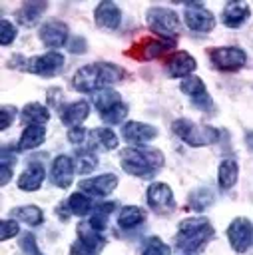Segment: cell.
Wrapping results in <instances>:
<instances>
[{"label": "cell", "mask_w": 253, "mask_h": 255, "mask_svg": "<svg viewBox=\"0 0 253 255\" xmlns=\"http://www.w3.org/2000/svg\"><path fill=\"white\" fill-rule=\"evenodd\" d=\"M46 137V128L42 126H28L22 135H20V141H18V149H34L38 147Z\"/></svg>", "instance_id": "25"}, {"label": "cell", "mask_w": 253, "mask_h": 255, "mask_svg": "<svg viewBox=\"0 0 253 255\" xmlns=\"http://www.w3.org/2000/svg\"><path fill=\"white\" fill-rule=\"evenodd\" d=\"M48 8L46 2H26L18 12H16V18L22 26H34L40 18V14Z\"/></svg>", "instance_id": "24"}, {"label": "cell", "mask_w": 253, "mask_h": 255, "mask_svg": "<svg viewBox=\"0 0 253 255\" xmlns=\"http://www.w3.org/2000/svg\"><path fill=\"white\" fill-rule=\"evenodd\" d=\"M94 16H96V24L100 28H106V30H116L120 26V20H122L120 8L110 0L100 2L96 12H94Z\"/></svg>", "instance_id": "14"}, {"label": "cell", "mask_w": 253, "mask_h": 255, "mask_svg": "<svg viewBox=\"0 0 253 255\" xmlns=\"http://www.w3.org/2000/svg\"><path fill=\"white\" fill-rule=\"evenodd\" d=\"M72 177H74V161L68 155H58L52 163V181H54V185L66 189V187H70Z\"/></svg>", "instance_id": "16"}, {"label": "cell", "mask_w": 253, "mask_h": 255, "mask_svg": "<svg viewBox=\"0 0 253 255\" xmlns=\"http://www.w3.org/2000/svg\"><path fill=\"white\" fill-rule=\"evenodd\" d=\"M0 42H2V46H8L14 38H16V28H14V24L12 22H8L6 18H2L0 20Z\"/></svg>", "instance_id": "37"}, {"label": "cell", "mask_w": 253, "mask_h": 255, "mask_svg": "<svg viewBox=\"0 0 253 255\" xmlns=\"http://www.w3.org/2000/svg\"><path fill=\"white\" fill-rule=\"evenodd\" d=\"M143 219H145V211H143V209H139V207H135V205H127V207L122 209V213H120V217H118V223H120V227H124V229H131V227L139 225Z\"/></svg>", "instance_id": "27"}, {"label": "cell", "mask_w": 253, "mask_h": 255, "mask_svg": "<svg viewBox=\"0 0 253 255\" xmlns=\"http://www.w3.org/2000/svg\"><path fill=\"white\" fill-rule=\"evenodd\" d=\"M147 26L163 40H173L179 30V20L173 10L163 6H153L147 10Z\"/></svg>", "instance_id": "5"}, {"label": "cell", "mask_w": 253, "mask_h": 255, "mask_svg": "<svg viewBox=\"0 0 253 255\" xmlns=\"http://www.w3.org/2000/svg\"><path fill=\"white\" fill-rule=\"evenodd\" d=\"M227 237H229L231 247L237 253H243L253 241V223L249 219H245V217L233 219L229 229H227Z\"/></svg>", "instance_id": "7"}, {"label": "cell", "mask_w": 253, "mask_h": 255, "mask_svg": "<svg viewBox=\"0 0 253 255\" xmlns=\"http://www.w3.org/2000/svg\"><path fill=\"white\" fill-rule=\"evenodd\" d=\"M88 114H90V106H88V102L80 100V102H74V104L62 108L60 118H62V122H64L66 126L74 128V126H80V124L88 118Z\"/></svg>", "instance_id": "20"}, {"label": "cell", "mask_w": 253, "mask_h": 255, "mask_svg": "<svg viewBox=\"0 0 253 255\" xmlns=\"http://www.w3.org/2000/svg\"><path fill=\"white\" fill-rule=\"evenodd\" d=\"M84 135H86V129H84L82 126H74V128L68 129V139H70V143H82Z\"/></svg>", "instance_id": "40"}, {"label": "cell", "mask_w": 253, "mask_h": 255, "mask_svg": "<svg viewBox=\"0 0 253 255\" xmlns=\"http://www.w3.org/2000/svg\"><path fill=\"white\" fill-rule=\"evenodd\" d=\"M209 58H211V62L215 64V68L225 70V72L239 70V68L245 64V52L239 50V48H231V46L213 48V50L209 52Z\"/></svg>", "instance_id": "8"}, {"label": "cell", "mask_w": 253, "mask_h": 255, "mask_svg": "<svg viewBox=\"0 0 253 255\" xmlns=\"http://www.w3.org/2000/svg\"><path fill=\"white\" fill-rule=\"evenodd\" d=\"M185 24L193 32H209L213 30L215 20H213V14L205 10L201 4H191V6H185Z\"/></svg>", "instance_id": "11"}, {"label": "cell", "mask_w": 253, "mask_h": 255, "mask_svg": "<svg viewBox=\"0 0 253 255\" xmlns=\"http://www.w3.org/2000/svg\"><path fill=\"white\" fill-rule=\"evenodd\" d=\"M173 133H177L185 143L193 145V147H199V145H209V143H215L219 139V131L215 128H209V126H195L193 122L189 120H175L173 126H171Z\"/></svg>", "instance_id": "4"}, {"label": "cell", "mask_w": 253, "mask_h": 255, "mask_svg": "<svg viewBox=\"0 0 253 255\" xmlns=\"http://www.w3.org/2000/svg\"><path fill=\"white\" fill-rule=\"evenodd\" d=\"M12 217H16V219H20V221H24L28 225H40L44 215H42L40 207H36V205H24V207L14 209L12 211Z\"/></svg>", "instance_id": "32"}, {"label": "cell", "mask_w": 253, "mask_h": 255, "mask_svg": "<svg viewBox=\"0 0 253 255\" xmlns=\"http://www.w3.org/2000/svg\"><path fill=\"white\" fill-rule=\"evenodd\" d=\"M0 114H2V124H0V126H2V129H8V128H10V122H12V120H14V116H16V108L4 106Z\"/></svg>", "instance_id": "41"}, {"label": "cell", "mask_w": 253, "mask_h": 255, "mask_svg": "<svg viewBox=\"0 0 253 255\" xmlns=\"http://www.w3.org/2000/svg\"><path fill=\"white\" fill-rule=\"evenodd\" d=\"M195 66H197L195 64V58L189 56L187 52H175L169 58V62H167V70L175 78H187L195 70Z\"/></svg>", "instance_id": "19"}, {"label": "cell", "mask_w": 253, "mask_h": 255, "mask_svg": "<svg viewBox=\"0 0 253 255\" xmlns=\"http://www.w3.org/2000/svg\"><path fill=\"white\" fill-rule=\"evenodd\" d=\"M78 235H80V239L76 243H72V247H70L72 255H96L106 245V239L90 223H80Z\"/></svg>", "instance_id": "6"}, {"label": "cell", "mask_w": 253, "mask_h": 255, "mask_svg": "<svg viewBox=\"0 0 253 255\" xmlns=\"http://www.w3.org/2000/svg\"><path fill=\"white\" fill-rule=\"evenodd\" d=\"M98 165V157L92 149H82L78 151L76 155V167H78V173H90L94 171V167Z\"/></svg>", "instance_id": "34"}, {"label": "cell", "mask_w": 253, "mask_h": 255, "mask_svg": "<svg viewBox=\"0 0 253 255\" xmlns=\"http://www.w3.org/2000/svg\"><path fill=\"white\" fill-rule=\"evenodd\" d=\"M126 76V72L116 64H88L80 68L74 76V88L78 92H100L110 88L112 84L120 82Z\"/></svg>", "instance_id": "1"}, {"label": "cell", "mask_w": 253, "mask_h": 255, "mask_svg": "<svg viewBox=\"0 0 253 255\" xmlns=\"http://www.w3.org/2000/svg\"><path fill=\"white\" fill-rule=\"evenodd\" d=\"M211 235H213V227L209 225L207 219H203V217L183 219L179 223V229H177V235H175V245L181 251L193 253L203 243H207Z\"/></svg>", "instance_id": "3"}, {"label": "cell", "mask_w": 253, "mask_h": 255, "mask_svg": "<svg viewBox=\"0 0 253 255\" xmlns=\"http://www.w3.org/2000/svg\"><path fill=\"white\" fill-rule=\"evenodd\" d=\"M249 18V6L245 2H227L225 8H223V14H221V20L225 26L229 28H237L241 26L245 20Z\"/></svg>", "instance_id": "18"}, {"label": "cell", "mask_w": 253, "mask_h": 255, "mask_svg": "<svg viewBox=\"0 0 253 255\" xmlns=\"http://www.w3.org/2000/svg\"><path fill=\"white\" fill-rule=\"evenodd\" d=\"M92 102H94V106L98 108V112L104 114V112H108L110 108H114L116 104H120V94L106 88V90L96 92V94L92 96Z\"/></svg>", "instance_id": "28"}, {"label": "cell", "mask_w": 253, "mask_h": 255, "mask_svg": "<svg viewBox=\"0 0 253 255\" xmlns=\"http://www.w3.org/2000/svg\"><path fill=\"white\" fill-rule=\"evenodd\" d=\"M42 181H44V167L38 163H30V167H26L18 177V187L24 191H36L42 185Z\"/></svg>", "instance_id": "21"}, {"label": "cell", "mask_w": 253, "mask_h": 255, "mask_svg": "<svg viewBox=\"0 0 253 255\" xmlns=\"http://www.w3.org/2000/svg\"><path fill=\"white\" fill-rule=\"evenodd\" d=\"M126 114H127V106L120 102V104H116L114 108H110L108 112H104V114H102V120L108 122V124H120V122H124Z\"/></svg>", "instance_id": "36"}, {"label": "cell", "mask_w": 253, "mask_h": 255, "mask_svg": "<svg viewBox=\"0 0 253 255\" xmlns=\"http://www.w3.org/2000/svg\"><path fill=\"white\" fill-rule=\"evenodd\" d=\"M118 185V177L114 173H102L94 179H84L80 181V189L90 193V195H96V197H104L108 195L110 191H114Z\"/></svg>", "instance_id": "13"}, {"label": "cell", "mask_w": 253, "mask_h": 255, "mask_svg": "<svg viewBox=\"0 0 253 255\" xmlns=\"http://www.w3.org/2000/svg\"><path fill=\"white\" fill-rule=\"evenodd\" d=\"M173 46V40H153V38H145L141 40V44H137L135 48H139L137 58L141 60H151L157 58L159 54H163L165 50H169Z\"/></svg>", "instance_id": "22"}, {"label": "cell", "mask_w": 253, "mask_h": 255, "mask_svg": "<svg viewBox=\"0 0 253 255\" xmlns=\"http://www.w3.org/2000/svg\"><path fill=\"white\" fill-rule=\"evenodd\" d=\"M18 233V223L14 221V219H4L2 223H0V237L2 239H10V237H14Z\"/></svg>", "instance_id": "39"}, {"label": "cell", "mask_w": 253, "mask_h": 255, "mask_svg": "<svg viewBox=\"0 0 253 255\" xmlns=\"http://www.w3.org/2000/svg\"><path fill=\"white\" fill-rule=\"evenodd\" d=\"M116 149L118 137L110 128H96L90 133V149Z\"/></svg>", "instance_id": "23"}, {"label": "cell", "mask_w": 253, "mask_h": 255, "mask_svg": "<svg viewBox=\"0 0 253 255\" xmlns=\"http://www.w3.org/2000/svg\"><path fill=\"white\" fill-rule=\"evenodd\" d=\"M122 135H124L129 143H133V145H141V143L153 139V137L157 135V129H155L153 126H149V124L127 122V124H124V128H122Z\"/></svg>", "instance_id": "12"}, {"label": "cell", "mask_w": 253, "mask_h": 255, "mask_svg": "<svg viewBox=\"0 0 253 255\" xmlns=\"http://www.w3.org/2000/svg\"><path fill=\"white\" fill-rule=\"evenodd\" d=\"M187 203H189V207L195 209V211L207 209V207L213 203V193H211V189H207V187L195 189V191H191V195L187 197Z\"/></svg>", "instance_id": "31"}, {"label": "cell", "mask_w": 253, "mask_h": 255, "mask_svg": "<svg viewBox=\"0 0 253 255\" xmlns=\"http://www.w3.org/2000/svg\"><path fill=\"white\" fill-rule=\"evenodd\" d=\"M20 247L24 249L26 255H40V251H38V247H36V237L30 235V233H24V235H22Z\"/></svg>", "instance_id": "38"}, {"label": "cell", "mask_w": 253, "mask_h": 255, "mask_svg": "<svg viewBox=\"0 0 253 255\" xmlns=\"http://www.w3.org/2000/svg\"><path fill=\"white\" fill-rule=\"evenodd\" d=\"M120 163L129 175H137L143 179L153 177V173L163 165V155L157 149L149 147H127L120 153Z\"/></svg>", "instance_id": "2"}, {"label": "cell", "mask_w": 253, "mask_h": 255, "mask_svg": "<svg viewBox=\"0 0 253 255\" xmlns=\"http://www.w3.org/2000/svg\"><path fill=\"white\" fill-rule=\"evenodd\" d=\"M68 207H70V213L82 217V215H88V213L92 211L94 203H92V199H90L88 195H84V193H74V195L68 199Z\"/></svg>", "instance_id": "33"}, {"label": "cell", "mask_w": 253, "mask_h": 255, "mask_svg": "<svg viewBox=\"0 0 253 255\" xmlns=\"http://www.w3.org/2000/svg\"><path fill=\"white\" fill-rule=\"evenodd\" d=\"M70 52H72V54H82V52H86V42H84V38H74V40L70 42Z\"/></svg>", "instance_id": "42"}, {"label": "cell", "mask_w": 253, "mask_h": 255, "mask_svg": "<svg viewBox=\"0 0 253 255\" xmlns=\"http://www.w3.org/2000/svg\"><path fill=\"white\" fill-rule=\"evenodd\" d=\"M217 179H219V185L221 189H229L233 187V183L237 181V173H239V167H237V161L235 159H223L219 169H217Z\"/></svg>", "instance_id": "26"}, {"label": "cell", "mask_w": 253, "mask_h": 255, "mask_svg": "<svg viewBox=\"0 0 253 255\" xmlns=\"http://www.w3.org/2000/svg\"><path fill=\"white\" fill-rule=\"evenodd\" d=\"M116 209V203L110 201V203H100L96 209H94V215L90 217V225L96 229V231H104L106 229V221H108V215Z\"/></svg>", "instance_id": "30"}, {"label": "cell", "mask_w": 253, "mask_h": 255, "mask_svg": "<svg viewBox=\"0 0 253 255\" xmlns=\"http://www.w3.org/2000/svg\"><path fill=\"white\" fill-rule=\"evenodd\" d=\"M147 203L157 213H167L175 207L173 191L167 183H151L147 189Z\"/></svg>", "instance_id": "10"}, {"label": "cell", "mask_w": 253, "mask_h": 255, "mask_svg": "<svg viewBox=\"0 0 253 255\" xmlns=\"http://www.w3.org/2000/svg\"><path fill=\"white\" fill-rule=\"evenodd\" d=\"M22 118H24V122H30L34 126H42L50 120V114H48V108H44L42 104H28L22 110Z\"/></svg>", "instance_id": "29"}, {"label": "cell", "mask_w": 253, "mask_h": 255, "mask_svg": "<svg viewBox=\"0 0 253 255\" xmlns=\"http://www.w3.org/2000/svg\"><path fill=\"white\" fill-rule=\"evenodd\" d=\"M143 255H171L169 247L159 239V237H149L143 245Z\"/></svg>", "instance_id": "35"}, {"label": "cell", "mask_w": 253, "mask_h": 255, "mask_svg": "<svg viewBox=\"0 0 253 255\" xmlns=\"http://www.w3.org/2000/svg\"><path fill=\"white\" fill-rule=\"evenodd\" d=\"M66 38H68V26L64 22L52 20V22H46L40 28V40L48 48H60L66 42Z\"/></svg>", "instance_id": "15"}, {"label": "cell", "mask_w": 253, "mask_h": 255, "mask_svg": "<svg viewBox=\"0 0 253 255\" xmlns=\"http://www.w3.org/2000/svg\"><path fill=\"white\" fill-rule=\"evenodd\" d=\"M26 70L38 76H54L58 72H62L64 68V56L60 52H48L42 56H36L32 60H26Z\"/></svg>", "instance_id": "9"}, {"label": "cell", "mask_w": 253, "mask_h": 255, "mask_svg": "<svg viewBox=\"0 0 253 255\" xmlns=\"http://www.w3.org/2000/svg\"><path fill=\"white\" fill-rule=\"evenodd\" d=\"M179 88H181V92H185V94L191 98V102H193L195 106L205 108V106L211 104V100H209V96H207V90H205V84L201 82V78H197V76H187V78L181 82Z\"/></svg>", "instance_id": "17"}, {"label": "cell", "mask_w": 253, "mask_h": 255, "mask_svg": "<svg viewBox=\"0 0 253 255\" xmlns=\"http://www.w3.org/2000/svg\"><path fill=\"white\" fill-rule=\"evenodd\" d=\"M10 175H12V169H10V165L2 163V185H6V183L10 181Z\"/></svg>", "instance_id": "43"}]
</instances>
